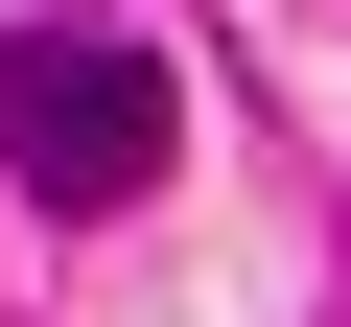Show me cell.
Masks as SVG:
<instances>
[{"instance_id":"cell-1","label":"cell","mask_w":351,"mask_h":327,"mask_svg":"<svg viewBox=\"0 0 351 327\" xmlns=\"http://www.w3.org/2000/svg\"><path fill=\"white\" fill-rule=\"evenodd\" d=\"M0 164H24L47 211H141L164 187V70L117 24H24L0 47Z\"/></svg>"}]
</instances>
